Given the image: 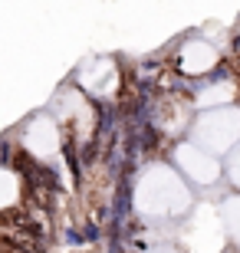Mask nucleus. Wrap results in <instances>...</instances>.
<instances>
[{
    "label": "nucleus",
    "instance_id": "1",
    "mask_svg": "<svg viewBox=\"0 0 240 253\" xmlns=\"http://www.w3.org/2000/svg\"><path fill=\"white\" fill-rule=\"evenodd\" d=\"M63 158H66V165H69V174L79 181V178H83V161L76 158V145L69 138H66V145H63Z\"/></svg>",
    "mask_w": 240,
    "mask_h": 253
},
{
    "label": "nucleus",
    "instance_id": "2",
    "mask_svg": "<svg viewBox=\"0 0 240 253\" xmlns=\"http://www.w3.org/2000/svg\"><path fill=\"white\" fill-rule=\"evenodd\" d=\"M10 161H13L10 158V145L3 141V145H0V165H10Z\"/></svg>",
    "mask_w": 240,
    "mask_h": 253
}]
</instances>
